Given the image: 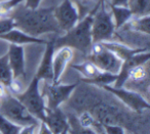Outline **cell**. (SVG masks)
I'll list each match as a JSON object with an SVG mask.
<instances>
[{
	"label": "cell",
	"mask_w": 150,
	"mask_h": 134,
	"mask_svg": "<svg viewBox=\"0 0 150 134\" xmlns=\"http://www.w3.org/2000/svg\"><path fill=\"white\" fill-rule=\"evenodd\" d=\"M100 88H103L105 91L114 95L127 109L135 112L136 114H141L142 112L147 111L150 107L148 99H146L143 95L139 94L135 91L129 90L123 87L117 88V87L111 86V85H104Z\"/></svg>",
	"instance_id": "cell-6"
},
{
	"label": "cell",
	"mask_w": 150,
	"mask_h": 134,
	"mask_svg": "<svg viewBox=\"0 0 150 134\" xmlns=\"http://www.w3.org/2000/svg\"><path fill=\"white\" fill-rule=\"evenodd\" d=\"M71 68L76 70L77 72H79L82 75L83 79H93L96 78L98 75H100L102 73V71L94 65L92 62L86 60V62H81L78 65H71Z\"/></svg>",
	"instance_id": "cell-19"
},
{
	"label": "cell",
	"mask_w": 150,
	"mask_h": 134,
	"mask_svg": "<svg viewBox=\"0 0 150 134\" xmlns=\"http://www.w3.org/2000/svg\"><path fill=\"white\" fill-rule=\"evenodd\" d=\"M13 28H16L15 22H13V20L11 17L1 18L0 19V35L11 31Z\"/></svg>",
	"instance_id": "cell-26"
},
{
	"label": "cell",
	"mask_w": 150,
	"mask_h": 134,
	"mask_svg": "<svg viewBox=\"0 0 150 134\" xmlns=\"http://www.w3.org/2000/svg\"><path fill=\"white\" fill-rule=\"evenodd\" d=\"M103 131L106 134H125V129L120 125H109V124H101Z\"/></svg>",
	"instance_id": "cell-27"
},
{
	"label": "cell",
	"mask_w": 150,
	"mask_h": 134,
	"mask_svg": "<svg viewBox=\"0 0 150 134\" xmlns=\"http://www.w3.org/2000/svg\"><path fill=\"white\" fill-rule=\"evenodd\" d=\"M73 58V49L68 46L59 47L58 51L54 53L52 58V84H58L67 66Z\"/></svg>",
	"instance_id": "cell-11"
},
{
	"label": "cell",
	"mask_w": 150,
	"mask_h": 134,
	"mask_svg": "<svg viewBox=\"0 0 150 134\" xmlns=\"http://www.w3.org/2000/svg\"><path fill=\"white\" fill-rule=\"evenodd\" d=\"M0 114L21 127L39 125L40 122L31 115L25 105L9 91L0 98Z\"/></svg>",
	"instance_id": "cell-3"
},
{
	"label": "cell",
	"mask_w": 150,
	"mask_h": 134,
	"mask_svg": "<svg viewBox=\"0 0 150 134\" xmlns=\"http://www.w3.org/2000/svg\"><path fill=\"white\" fill-rule=\"evenodd\" d=\"M100 134H106V133H105V132H104V131H103V129H102V131H101V132H100Z\"/></svg>",
	"instance_id": "cell-34"
},
{
	"label": "cell",
	"mask_w": 150,
	"mask_h": 134,
	"mask_svg": "<svg viewBox=\"0 0 150 134\" xmlns=\"http://www.w3.org/2000/svg\"><path fill=\"white\" fill-rule=\"evenodd\" d=\"M68 119V134H99L95 129L90 127H83L79 124L76 116L67 115Z\"/></svg>",
	"instance_id": "cell-20"
},
{
	"label": "cell",
	"mask_w": 150,
	"mask_h": 134,
	"mask_svg": "<svg viewBox=\"0 0 150 134\" xmlns=\"http://www.w3.org/2000/svg\"><path fill=\"white\" fill-rule=\"evenodd\" d=\"M79 82L73 83L69 85L52 84L50 82L43 81V89H42V96L46 97L47 103L46 107L50 109H54L59 107L63 102L67 101L71 96L72 92L77 88Z\"/></svg>",
	"instance_id": "cell-7"
},
{
	"label": "cell",
	"mask_w": 150,
	"mask_h": 134,
	"mask_svg": "<svg viewBox=\"0 0 150 134\" xmlns=\"http://www.w3.org/2000/svg\"><path fill=\"white\" fill-rule=\"evenodd\" d=\"M13 81V73L9 68L7 54L0 58V83H2L6 87L11 85Z\"/></svg>",
	"instance_id": "cell-23"
},
{
	"label": "cell",
	"mask_w": 150,
	"mask_h": 134,
	"mask_svg": "<svg viewBox=\"0 0 150 134\" xmlns=\"http://www.w3.org/2000/svg\"><path fill=\"white\" fill-rule=\"evenodd\" d=\"M23 1L24 0H7L0 2V19L9 17L11 11L17 6H19V4H21Z\"/></svg>",
	"instance_id": "cell-25"
},
{
	"label": "cell",
	"mask_w": 150,
	"mask_h": 134,
	"mask_svg": "<svg viewBox=\"0 0 150 134\" xmlns=\"http://www.w3.org/2000/svg\"><path fill=\"white\" fill-rule=\"evenodd\" d=\"M8 92V89L5 85H3L2 83H0V98L2 96H4L6 93Z\"/></svg>",
	"instance_id": "cell-32"
},
{
	"label": "cell",
	"mask_w": 150,
	"mask_h": 134,
	"mask_svg": "<svg viewBox=\"0 0 150 134\" xmlns=\"http://www.w3.org/2000/svg\"><path fill=\"white\" fill-rule=\"evenodd\" d=\"M127 2H129V0H110V5L127 7Z\"/></svg>",
	"instance_id": "cell-31"
},
{
	"label": "cell",
	"mask_w": 150,
	"mask_h": 134,
	"mask_svg": "<svg viewBox=\"0 0 150 134\" xmlns=\"http://www.w3.org/2000/svg\"><path fill=\"white\" fill-rule=\"evenodd\" d=\"M0 134H1V133H0Z\"/></svg>",
	"instance_id": "cell-35"
},
{
	"label": "cell",
	"mask_w": 150,
	"mask_h": 134,
	"mask_svg": "<svg viewBox=\"0 0 150 134\" xmlns=\"http://www.w3.org/2000/svg\"><path fill=\"white\" fill-rule=\"evenodd\" d=\"M54 39L48 40L46 42V48L44 51L43 58L40 62V66L37 70L35 76L39 79L40 81H45V82L52 83V78H54V73H52V58L54 53Z\"/></svg>",
	"instance_id": "cell-12"
},
{
	"label": "cell",
	"mask_w": 150,
	"mask_h": 134,
	"mask_svg": "<svg viewBox=\"0 0 150 134\" xmlns=\"http://www.w3.org/2000/svg\"><path fill=\"white\" fill-rule=\"evenodd\" d=\"M100 4L99 0L97 4L93 7V9L79 20L76 25L71 30L67 31L64 35L57 37L54 39V48L68 46L72 49H76L80 51L84 56L88 54L93 44L92 39V25L94 15L97 8Z\"/></svg>",
	"instance_id": "cell-2"
},
{
	"label": "cell",
	"mask_w": 150,
	"mask_h": 134,
	"mask_svg": "<svg viewBox=\"0 0 150 134\" xmlns=\"http://www.w3.org/2000/svg\"><path fill=\"white\" fill-rule=\"evenodd\" d=\"M54 11V6L35 9L23 6L17 11L13 9L9 17L13 20L17 29L34 37H39L46 33H61Z\"/></svg>",
	"instance_id": "cell-1"
},
{
	"label": "cell",
	"mask_w": 150,
	"mask_h": 134,
	"mask_svg": "<svg viewBox=\"0 0 150 134\" xmlns=\"http://www.w3.org/2000/svg\"><path fill=\"white\" fill-rule=\"evenodd\" d=\"M150 58V53L149 50H146V51H142L139 52V53H136L135 55L131 56L127 60H123L122 65H121V68L119 70L118 74H117V78L115 80V82L113 83L114 84V87H122L123 83L127 80V77L129 72L135 67L139 66V65H143L145 62H149Z\"/></svg>",
	"instance_id": "cell-13"
},
{
	"label": "cell",
	"mask_w": 150,
	"mask_h": 134,
	"mask_svg": "<svg viewBox=\"0 0 150 134\" xmlns=\"http://www.w3.org/2000/svg\"><path fill=\"white\" fill-rule=\"evenodd\" d=\"M54 15L61 32L66 33L79 22V11L72 0H63L58 6H54Z\"/></svg>",
	"instance_id": "cell-9"
},
{
	"label": "cell",
	"mask_w": 150,
	"mask_h": 134,
	"mask_svg": "<svg viewBox=\"0 0 150 134\" xmlns=\"http://www.w3.org/2000/svg\"><path fill=\"white\" fill-rule=\"evenodd\" d=\"M39 131H38V134H52V132L50 131V129L47 127L44 122L40 121L39 122Z\"/></svg>",
	"instance_id": "cell-30"
},
{
	"label": "cell",
	"mask_w": 150,
	"mask_h": 134,
	"mask_svg": "<svg viewBox=\"0 0 150 134\" xmlns=\"http://www.w3.org/2000/svg\"><path fill=\"white\" fill-rule=\"evenodd\" d=\"M39 82L40 80L35 76L26 90L13 95H16V97L25 105L31 115H33L37 120L43 122L45 118L46 105L44 97L39 91Z\"/></svg>",
	"instance_id": "cell-4"
},
{
	"label": "cell",
	"mask_w": 150,
	"mask_h": 134,
	"mask_svg": "<svg viewBox=\"0 0 150 134\" xmlns=\"http://www.w3.org/2000/svg\"><path fill=\"white\" fill-rule=\"evenodd\" d=\"M9 68L13 73V79L24 81L26 78L25 52L22 45L11 44L7 52Z\"/></svg>",
	"instance_id": "cell-10"
},
{
	"label": "cell",
	"mask_w": 150,
	"mask_h": 134,
	"mask_svg": "<svg viewBox=\"0 0 150 134\" xmlns=\"http://www.w3.org/2000/svg\"><path fill=\"white\" fill-rule=\"evenodd\" d=\"M21 128V126L11 122L0 114V133L1 134H18Z\"/></svg>",
	"instance_id": "cell-24"
},
{
	"label": "cell",
	"mask_w": 150,
	"mask_h": 134,
	"mask_svg": "<svg viewBox=\"0 0 150 134\" xmlns=\"http://www.w3.org/2000/svg\"><path fill=\"white\" fill-rule=\"evenodd\" d=\"M110 11L113 18V22H114L115 30L123 27L129 21V19L133 17L131 11L127 7L110 5Z\"/></svg>",
	"instance_id": "cell-18"
},
{
	"label": "cell",
	"mask_w": 150,
	"mask_h": 134,
	"mask_svg": "<svg viewBox=\"0 0 150 134\" xmlns=\"http://www.w3.org/2000/svg\"><path fill=\"white\" fill-rule=\"evenodd\" d=\"M24 1H25L24 6L31 9H35L37 7H39V4L41 2V0H24Z\"/></svg>",
	"instance_id": "cell-29"
},
{
	"label": "cell",
	"mask_w": 150,
	"mask_h": 134,
	"mask_svg": "<svg viewBox=\"0 0 150 134\" xmlns=\"http://www.w3.org/2000/svg\"><path fill=\"white\" fill-rule=\"evenodd\" d=\"M86 58L96 65L102 72L117 75L121 68L122 60L117 58L112 51L103 45L102 42L93 43Z\"/></svg>",
	"instance_id": "cell-5"
},
{
	"label": "cell",
	"mask_w": 150,
	"mask_h": 134,
	"mask_svg": "<svg viewBox=\"0 0 150 134\" xmlns=\"http://www.w3.org/2000/svg\"><path fill=\"white\" fill-rule=\"evenodd\" d=\"M125 26L129 28V29L133 30V31L138 32V33L149 35L150 17H149V15H141V17H135V15H133Z\"/></svg>",
	"instance_id": "cell-17"
},
{
	"label": "cell",
	"mask_w": 150,
	"mask_h": 134,
	"mask_svg": "<svg viewBox=\"0 0 150 134\" xmlns=\"http://www.w3.org/2000/svg\"><path fill=\"white\" fill-rule=\"evenodd\" d=\"M122 87L135 91L147 99L149 94V62L132 69Z\"/></svg>",
	"instance_id": "cell-8"
},
{
	"label": "cell",
	"mask_w": 150,
	"mask_h": 134,
	"mask_svg": "<svg viewBox=\"0 0 150 134\" xmlns=\"http://www.w3.org/2000/svg\"><path fill=\"white\" fill-rule=\"evenodd\" d=\"M38 125H29V126H24L21 128L20 132L18 134H34L35 129Z\"/></svg>",
	"instance_id": "cell-28"
},
{
	"label": "cell",
	"mask_w": 150,
	"mask_h": 134,
	"mask_svg": "<svg viewBox=\"0 0 150 134\" xmlns=\"http://www.w3.org/2000/svg\"><path fill=\"white\" fill-rule=\"evenodd\" d=\"M68 126H69V125H68ZM61 134H68V128H67V129H65L64 131H63Z\"/></svg>",
	"instance_id": "cell-33"
},
{
	"label": "cell",
	"mask_w": 150,
	"mask_h": 134,
	"mask_svg": "<svg viewBox=\"0 0 150 134\" xmlns=\"http://www.w3.org/2000/svg\"><path fill=\"white\" fill-rule=\"evenodd\" d=\"M43 122L47 125L52 134H61L65 129L68 128L67 115L60 107L54 109H50L46 107L45 118Z\"/></svg>",
	"instance_id": "cell-14"
},
{
	"label": "cell",
	"mask_w": 150,
	"mask_h": 134,
	"mask_svg": "<svg viewBox=\"0 0 150 134\" xmlns=\"http://www.w3.org/2000/svg\"><path fill=\"white\" fill-rule=\"evenodd\" d=\"M0 39L5 40L11 44H17V45H23V44H46V40L40 37H34L29 34L25 33L22 30L13 28L11 31L0 35Z\"/></svg>",
	"instance_id": "cell-15"
},
{
	"label": "cell",
	"mask_w": 150,
	"mask_h": 134,
	"mask_svg": "<svg viewBox=\"0 0 150 134\" xmlns=\"http://www.w3.org/2000/svg\"><path fill=\"white\" fill-rule=\"evenodd\" d=\"M103 45L106 48H108L110 51H112L117 58H119L121 60H125L129 58L131 56L135 55L136 53H139L142 51L149 50V48H132L129 46L125 45L120 42H114V41H105L102 42Z\"/></svg>",
	"instance_id": "cell-16"
},
{
	"label": "cell",
	"mask_w": 150,
	"mask_h": 134,
	"mask_svg": "<svg viewBox=\"0 0 150 134\" xmlns=\"http://www.w3.org/2000/svg\"><path fill=\"white\" fill-rule=\"evenodd\" d=\"M117 78V75L115 74H110V73L107 72H102L100 75L96 77V78L93 79H83L81 78L80 81L86 84H91L94 85V86H98V87H102L104 85H111L115 82Z\"/></svg>",
	"instance_id": "cell-22"
},
{
	"label": "cell",
	"mask_w": 150,
	"mask_h": 134,
	"mask_svg": "<svg viewBox=\"0 0 150 134\" xmlns=\"http://www.w3.org/2000/svg\"><path fill=\"white\" fill-rule=\"evenodd\" d=\"M127 8L135 17L149 15L150 0H129Z\"/></svg>",
	"instance_id": "cell-21"
}]
</instances>
